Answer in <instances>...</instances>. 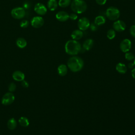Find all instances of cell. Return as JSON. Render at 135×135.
Listing matches in <instances>:
<instances>
[{"label": "cell", "mask_w": 135, "mask_h": 135, "mask_svg": "<svg viewBox=\"0 0 135 135\" xmlns=\"http://www.w3.org/2000/svg\"><path fill=\"white\" fill-rule=\"evenodd\" d=\"M97 3L100 5H104L107 2V0H95Z\"/></svg>", "instance_id": "obj_31"}, {"label": "cell", "mask_w": 135, "mask_h": 135, "mask_svg": "<svg viewBox=\"0 0 135 135\" xmlns=\"http://www.w3.org/2000/svg\"><path fill=\"white\" fill-rule=\"evenodd\" d=\"M47 6L50 11H54L57 8L58 3L56 0H49L47 3Z\"/></svg>", "instance_id": "obj_16"}, {"label": "cell", "mask_w": 135, "mask_h": 135, "mask_svg": "<svg viewBox=\"0 0 135 135\" xmlns=\"http://www.w3.org/2000/svg\"><path fill=\"white\" fill-rule=\"evenodd\" d=\"M116 70L119 73L124 74L127 72V68L123 63H119L116 65Z\"/></svg>", "instance_id": "obj_17"}, {"label": "cell", "mask_w": 135, "mask_h": 135, "mask_svg": "<svg viewBox=\"0 0 135 135\" xmlns=\"http://www.w3.org/2000/svg\"><path fill=\"white\" fill-rule=\"evenodd\" d=\"M13 78L17 81H22L24 80L25 75L20 71H16L13 74Z\"/></svg>", "instance_id": "obj_14"}, {"label": "cell", "mask_w": 135, "mask_h": 135, "mask_svg": "<svg viewBox=\"0 0 135 135\" xmlns=\"http://www.w3.org/2000/svg\"><path fill=\"white\" fill-rule=\"evenodd\" d=\"M15 100L14 94L11 92H7L5 94L2 99V103L5 105L12 104Z\"/></svg>", "instance_id": "obj_7"}, {"label": "cell", "mask_w": 135, "mask_h": 135, "mask_svg": "<svg viewBox=\"0 0 135 135\" xmlns=\"http://www.w3.org/2000/svg\"><path fill=\"white\" fill-rule=\"evenodd\" d=\"M105 15L110 20L116 21L119 18L120 15V12L119 9L116 7L110 6L106 10Z\"/></svg>", "instance_id": "obj_4"}, {"label": "cell", "mask_w": 135, "mask_h": 135, "mask_svg": "<svg viewBox=\"0 0 135 135\" xmlns=\"http://www.w3.org/2000/svg\"><path fill=\"white\" fill-rule=\"evenodd\" d=\"M16 85L14 83H11L8 86V90L10 92H13L16 90Z\"/></svg>", "instance_id": "obj_28"}, {"label": "cell", "mask_w": 135, "mask_h": 135, "mask_svg": "<svg viewBox=\"0 0 135 135\" xmlns=\"http://www.w3.org/2000/svg\"><path fill=\"white\" fill-rule=\"evenodd\" d=\"M21 84L24 87V88H27L28 86V83L26 81H25V80H23L21 81Z\"/></svg>", "instance_id": "obj_32"}, {"label": "cell", "mask_w": 135, "mask_h": 135, "mask_svg": "<svg viewBox=\"0 0 135 135\" xmlns=\"http://www.w3.org/2000/svg\"><path fill=\"white\" fill-rule=\"evenodd\" d=\"M12 16L15 19H21L25 15V11L24 8L17 7L11 11Z\"/></svg>", "instance_id": "obj_5"}, {"label": "cell", "mask_w": 135, "mask_h": 135, "mask_svg": "<svg viewBox=\"0 0 135 135\" xmlns=\"http://www.w3.org/2000/svg\"><path fill=\"white\" fill-rule=\"evenodd\" d=\"M17 122L14 118L10 119L7 122V127L10 130H14L16 128Z\"/></svg>", "instance_id": "obj_21"}, {"label": "cell", "mask_w": 135, "mask_h": 135, "mask_svg": "<svg viewBox=\"0 0 135 135\" xmlns=\"http://www.w3.org/2000/svg\"><path fill=\"white\" fill-rule=\"evenodd\" d=\"M55 17L59 21L65 22L69 20V14L66 12L61 11L56 13Z\"/></svg>", "instance_id": "obj_12"}, {"label": "cell", "mask_w": 135, "mask_h": 135, "mask_svg": "<svg viewBox=\"0 0 135 135\" xmlns=\"http://www.w3.org/2000/svg\"><path fill=\"white\" fill-rule=\"evenodd\" d=\"M134 64L133 63H132V62H130L128 64V68H129L130 69H132L134 66Z\"/></svg>", "instance_id": "obj_34"}, {"label": "cell", "mask_w": 135, "mask_h": 135, "mask_svg": "<svg viewBox=\"0 0 135 135\" xmlns=\"http://www.w3.org/2000/svg\"><path fill=\"white\" fill-rule=\"evenodd\" d=\"M69 18H70L71 20L74 21L76 20L78 18V15L75 13H73L70 14V15H69Z\"/></svg>", "instance_id": "obj_30"}, {"label": "cell", "mask_w": 135, "mask_h": 135, "mask_svg": "<svg viewBox=\"0 0 135 135\" xmlns=\"http://www.w3.org/2000/svg\"><path fill=\"white\" fill-rule=\"evenodd\" d=\"M125 58L126 60H127L128 61H132V60L134 59V56L133 54L131 52H126V53L125 54Z\"/></svg>", "instance_id": "obj_25"}, {"label": "cell", "mask_w": 135, "mask_h": 135, "mask_svg": "<svg viewBox=\"0 0 135 135\" xmlns=\"http://www.w3.org/2000/svg\"><path fill=\"white\" fill-rule=\"evenodd\" d=\"M130 33L131 35L135 38V25H132L130 28Z\"/></svg>", "instance_id": "obj_29"}, {"label": "cell", "mask_w": 135, "mask_h": 135, "mask_svg": "<svg viewBox=\"0 0 135 135\" xmlns=\"http://www.w3.org/2000/svg\"><path fill=\"white\" fill-rule=\"evenodd\" d=\"M133 63H134V65H135V57H134V62H133Z\"/></svg>", "instance_id": "obj_35"}, {"label": "cell", "mask_w": 135, "mask_h": 135, "mask_svg": "<svg viewBox=\"0 0 135 135\" xmlns=\"http://www.w3.org/2000/svg\"><path fill=\"white\" fill-rule=\"evenodd\" d=\"M16 44L19 48L23 49L25 47H26L27 45V42H26V41L24 38L19 37L16 40Z\"/></svg>", "instance_id": "obj_19"}, {"label": "cell", "mask_w": 135, "mask_h": 135, "mask_svg": "<svg viewBox=\"0 0 135 135\" xmlns=\"http://www.w3.org/2000/svg\"><path fill=\"white\" fill-rule=\"evenodd\" d=\"M134 24H135V19H134Z\"/></svg>", "instance_id": "obj_36"}, {"label": "cell", "mask_w": 135, "mask_h": 135, "mask_svg": "<svg viewBox=\"0 0 135 135\" xmlns=\"http://www.w3.org/2000/svg\"><path fill=\"white\" fill-rule=\"evenodd\" d=\"M94 41L91 38H88L86 40L83 44V49L86 51L90 50L93 46Z\"/></svg>", "instance_id": "obj_15"}, {"label": "cell", "mask_w": 135, "mask_h": 135, "mask_svg": "<svg viewBox=\"0 0 135 135\" xmlns=\"http://www.w3.org/2000/svg\"><path fill=\"white\" fill-rule=\"evenodd\" d=\"M82 49L80 43L74 40H69L65 45L66 53L71 55H75L78 54Z\"/></svg>", "instance_id": "obj_1"}, {"label": "cell", "mask_w": 135, "mask_h": 135, "mask_svg": "<svg viewBox=\"0 0 135 135\" xmlns=\"http://www.w3.org/2000/svg\"><path fill=\"white\" fill-rule=\"evenodd\" d=\"M44 21L41 16H35L31 21V25L34 28H40L44 24Z\"/></svg>", "instance_id": "obj_8"}, {"label": "cell", "mask_w": 135, "mask_h": 135, "mask_svg": "<svg viewBox=\"0 0 135 135\" xmlns=\"http://www.w3.org/2000/svg\"><path fill=\"white\" fill-rule=\"evenodd\" d=\"M131 75L133 78L135 79V68L131 70Z\"/></svg>", "instance_id": "obj_33"}, {"label": "cell", "mask_w": 135, "mask_h": 135, "mask_svg": "<svg viewBox=\"0 0 135 135\" xmlns=\"http://www.w3.org/2000/svg\"><path fill=\"white\" fill-rule=\"evenodd\" d=\"M71 0H59L58 5L61 7H66L71 4Z\"/></svg>", "instance_id": "obj_23"}, {"label": "cell", "mask_w": 135, "mask_h": 135, "mask_svg": "<svg viewBox=\"0 0 135 135\" xmlns=\"http://www.w3.org/2000/svg\"><path fill=\"white\" fill-rule=\"evenodd\" d=\"M58 73L61 76H64L68 72L67 66L64 64H61L57 68Z\"/></svg>", "instance_id": "obj_18"}, {"label": "cell", "mask_w": 135, "mask_h": 135, "mask_svg": "<svg viewBox=\"0 0 135 135\" xmlns=\"http://www.w3.org/2000/svg\"><path fill=\"white\" fill-rule=\"evenodd\" d=\"M105 22V18L102 15H99L97 16L94 19V23L98 26L104 24Z\"/></svg>", "instance_id": "obj_20"}, {"label": "cell", "mask_w": 135, "mask_h": 135, "mask_svg": "<svg viewBox=\"0 0 135 135\" xmlns=\"http://www.w3.org/2000/svg\"><path fill=\"white\" fill-rule=\"evenodd\" d=\"M29 25V22L27 20H23L20 23V26L22 28H26Z\"/></svg>", "instance_id": "obj_27"}, {"label": "cell", "mask_w": 135, "mask_h": 135, "mask_svg": "<svg viewBox=\"0 0 135 135\" xmlns=\"http://www.w3.org/2000/svg\"><path fill=\"white\" fill-rule=\"evenodd\" d=\"M131 47V42L130 40L128 38H125L123 40L120 44V50L124 53L129 52Z\"/></svg>", "instance_id": "obj_10"}, {"label": "cell", "mask_w": 135, "mask_h": 135, "mask_svg": "<svg viewBox=\"0 0 135 135\" xmlns=\"http://www.w3.org/2000/svg\"><path fill=\"white\" fill-rule=\"evenodd\" d=\"M90 22L88 18L83 17L80 18L78 22V26L79 30L84 31L89 28Z\"/></svg>", "instance_id": "obj_6"}, {"label": "cell", "mask_w": 135, "mask_h": 135, "mask_svg": "<svg viewBox=\"0 0 135 135\" xmlns=\"http://www.w3.org/2000/svg\"><path fill=\"white\" fill-rule=\"evenodd\" d=\"M89 28H90V29L91 31L94 32V31H96L98 30V26L94 22H93V23H90Z\"/></svg>", "instance_id": "obj_26"}, {"label": "cell", "mask_w": 135, "mask_h": 135, "mask_svg": "<svg viewBox=\"0 0 135 135\" xmlns=\"http://www.w3.org/2000/svg\"><path fill=\"white\" fill-rule=\"evenodd\" d=\"M84 65L83 60L77 56L71 57L68 61V66L69 68L74 72L80 71Z\"/></svg>", "instance_id": "obj_2"}, {"label": "cell", "mask_w": 135, "mask_h": 135, "mask_svg": "<svg viewBox=\"0 0 135 135\" xmlns=\"http://www.w3.org/2000/svg\"><path fill=\"white\" fill-rule=\"evenodd\" d=\"M72 11L77 14H81L87 9V5L83 0H73L71 4Z\"/></svg>", "instance_id": "obj_3"}, {"label": "cell", "mask_w": 135, "mask_h": 135, "mask_svg": "<svg viewBox=\"0 0 135 135\" xmlns=\"http://www.w3.org/2000/svg\"><path fill=\"white\" fill-rule=\"evenodd\" d=\"M83 36V32L80 30H75L71 34V37L74 40H80Z\"/></svg>", "instance_id": "obj_13"}, {"label": "cell", "mask_w": 135, "mask_h": 135, "mask_svg": "<svg viewBox=\"0 0 135 135\" xmlns=\"http://www.w3.org/2000/svg\"><path fill=\"white\" fill-rule=\"evenodd\" d=\"M115 31L113 29L109 30L107 33V36L109 40L113 39L115 37Z\"/></svg>", "instance_id": "obj_24"}, {"label": "cell", "mask_w": 135, "mask_h": 135, "mask_svg": "<svg viewBox=\"0 0 135 135\" xmlns=\"http://www.w3.org/2000/svg\"><path fill=\"white\" fill-rule=\"evenodd\" d=\"M34 11L38 15H43L47 12V8L46 6L42 3H38L35 4L34 6Z\"/></svg>", "instance_id": "obj_11"}, {"label": "cell", "mask_w": 135, "mask_h": 135, "mask_svg": "<svg viewBox=\"0 0 135 135\" xmlns=\"http://www.w3.org/2000/svg\"><path fill=\"white\" fill-rule=\"evenodd\" d=\"M18 122L21 126L24 127H27L29 125L28 119L24 117H21L18 120Z\"/></svg>", "instance_id": "obj_22"}, {"label": "cell", "mask_w": 135, "mask_h": 135, "mask_svg": "<svg viewBox=\"0 0 135 135\" xmlns=\"http://www.w3.org/2000/svg\"><path fill=\"white\" fill-rule=\"evenodd\" d=\"M113 28L115 31L121 32L125 30L126 25L122 20H116L113 24Z\"/></svg>", "instance_id": "obj_9"}]
</instances>
